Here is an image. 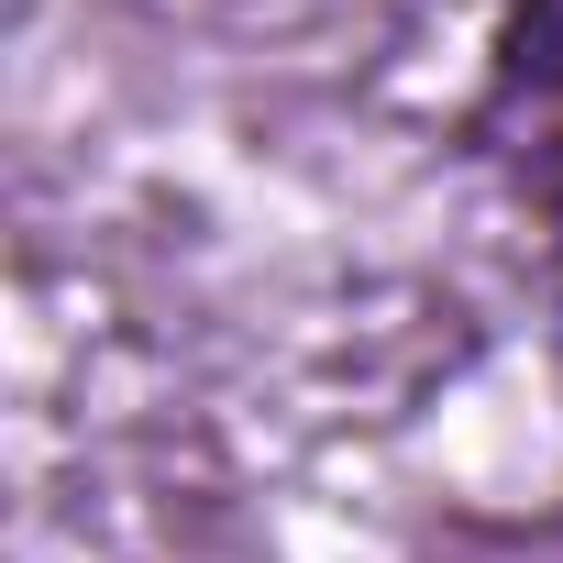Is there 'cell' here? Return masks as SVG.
<instances>
[{
	"label": "cell",
	"instance_id": "cell-1",
	"mask_svg": "<svg viewBox=\"0 0 563 563\" xmlns=\"http://www.w3.org/2000/svg\"><path fill=\"white\" fill-rule=\"evenodd\" d=\"M453 144L475 177H497L519 221L563 232V0H497Z\"/></svg>",
	"mask_w": 563,
	"mask_h": 563
}]
</instances>
